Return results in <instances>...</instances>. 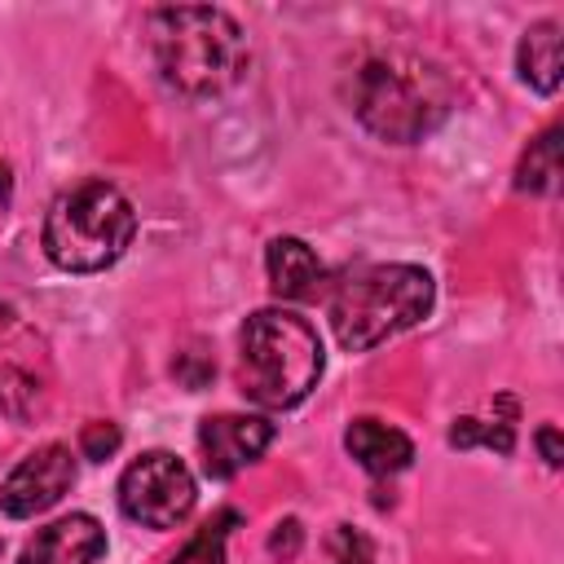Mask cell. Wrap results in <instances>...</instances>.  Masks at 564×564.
<instances>
[{"instance_id":"6da1fadb","label":"cell","mask_w":564,"mask_h":564,"mask_svg":"<svg viewBox=\"0 0 564 564\" xmlns=\"http://www.w3.org/2000/svg\"><path fill=\"white\" fill-rule=\"evenodd\" d=\"M145 48L159 84L176 97L207 101L247 75L242 26L212 4H163L145 18Z\"/></svg>"},{"instance_id":"7a4b0ae2","label":"cell","mask_w":564,"mask_h":564,"mask_svg":"<svg viewBox=\"0 0 564 564\" xmlns=\"http://www.w3.org/2000/svg\"><path fill=\"white\" fill-rule=\"evenodd\" d=\"M344 101L370 137L392 141V145H414L445 123L454 106V84L427 57L383 48V53L361 57L348 70Z\"/></svg>"},{"instance_id":"3957f363","label":"cell","mask_w":564,"mask_h":564,"mask_svg":"<svg viewBox=\"0 0 564 564\" xmlns=\"http://www.w3.org/2000/svg\"><path fill=\"white\" fill-rule=\"evenodd\" d=\"M322 366L317 330L286 308H260L238 330V388L260 410L300 405L317 388Z\"/></svg>"},{"instance_id":"277c9868","label":"cell","mask_w":564,"mask_h":564,"mask_svg":"<svg viewBox=\"0 0 564 564\" xmlns=\"http://www.w3.org/2000/svg\"><path fill=\"white\" fill-rule=\"evenodd\" d=\"M436 300L432 273L419 264H370L335 282L330 330L348 352H366L427 317Z\"/></svg>"},{"instance_id":"5b68a950","label":"cell","mask_w":564,"mask_h":564,"mask_svg":"<svg viewBox=\"0 0 564 564\" xmlns=\"http://www.w3.org/2000/svg\"><path fill=\"white\" fill-rule=\"evenodd\" d=\"M137 234V212L123 189L106 181H79L62 189L44 216V256L66 273L110 269Z\"/></svg>"},{"instance_id":"8992f818","label":"cell","mask_w":564,"mask_h":564,"mask_svg":"<svg viewBox=\"0 0 564 564\" xmlns=\"http://www.w3.org/2000/svg\"><path fill=\"white\" fill-rule=\"evenodd\" d=\"M194 498H198V485L189 467L167 449L141 454L119 476V511L145 529H176L194 511Z\"/></svg>"},{"instance_id":"52a82bcc","label":"cell","mask_w":564,"mask_h":564,"mask_svg":"<svg viewBox=\"0 0 564 564\" xmlns=\"http://www.w3.org/2000/svg\"><path fill=\"white\" fill-rule=\"evenodd\" d=\"M75 485V454L70 445H44L26 454L0 485V511L13 520H31L57 507Z\"/></svg>"},{"instance_id":"ba28073f","label":"cell","mask_w":564,"mask_h":564,"mask_svg":"<svg viewBox=\"0 0 564 564\" xmlns=\"http://www.w3.org/2000/svg\"><path fill=\"white\" fill-rule=\"evenodd\" d=\"M273 441V423L260 414H207L198 423V454L212 480H229L251 467Z\"/></svg>"},{"instance_id":"9c48e42d","label":"cell","mask_w":564,"mask_h":564,"mask_svg":"<svg viewBox=\"0 0 564 564\" xmlns=\"http://www.w3.org/2000/svg\"><path fill=\"white\" fill-rule=\"evenodd\" d=\"M106 551V529L75 511V516H62L44 529H35V538L22 546L18 564H93L97 555Z\"/></svg>"},{"instance_id":"30bf717a","label":"cell","mask_w":564,"mask_h":564,"mask_svg":"<svg viewBox=\"0 0 564 564\" xmlns=\"http://www.w3.org/2000/svg\"><path fill=\"white\" fill-rule=\"evenodd\" d=\"M264 269H269L273 295H282V300H317V291L326 282V264L300 238H273L264 251Z\"/></svg>"},{"instance_id":"8fae6325","label":"cell","mask_w":564,"mask_h":564,"mask_svg":"<svg viewBox=\"0 0 564 564\" xmlns=\"http://www.w3.org/2000/svg\"><path fill=\"white\" fill-rule=\"evenodd\" d=\"M344 449L370 471V476H392V471H405L410 458H414V445L401 427H388L379 419H357L348 423L344 432Z\"/></svg>"},{"instance_id":"7c38bea8","label":"cell","mask_w":564,"mask_h":564,"mask_svg":"<svg viewBox=\"0 0 564 564\" xmlns=\"http://www.w3.org/2000/svg\"><path fill=\"white\" fill-rule=\"evenodd\" d=\"M516 70H520V79L533 88V93H542V97H551L555 88H560V79H564V53H560V22H533L524 35H520V48H516Z\"/></svg>"},{"instance_id":"4fadbf2b","label":"cell","mask_w":564,"mask_h":564,"mask_svg":"<svg viewBox=\"0 0 564 564\" xmlns=\"http://www.w3.org/2000/svg\"><path fill=\"white\" fill-rule=\"evenodd\" d=\"M560 176H564V167H560V128H546L520 154V163H516V189L551 198V194H560Z\"/></svg>"},{"instance_id":"5bb4252c","label":"cell","mask_w":564,"mask_h":564,"mask_svg":"<svg viewBox=\"0 0 564 564\" xmlns=\"http://www.w3.org/2000/svg\"><path fill=\"white\" fill-rule=\"evenodd\" d=\"M229 524H238V511H220L216 520H207L172 564H225V538H229Z\"/></svg>"},{"instance_id":"9a60e30c","label":"cell","mask_w":564,"mask_h":564,"mask_svg":"<svg viewBox=\"0 0 564 564\" xmlns=\"http://www.w3.org/2000/svg\"><path fill=\"white\" fill-rule=\"evenodd\" d=\"M449 445H454V449L489 445V449H498V454H511V445H516V432H511V423H480V419H454V427H449Z\"/></svg>"},{"instance_id":"2e32d148","label":"cell","mask_w":564,"mask_h":564,"mask_svg":"<svg viewBox=\"0 0 564 564\" xmlns=\"http://www.w3.org/2000/svg\"><path fill=\"white\" fill-rule=\"evenodd\" d=\"M326 546H330V560L335 564H375L370 538L361 529H352V524H335V533H330Z\"/></svg>"},{"instance_id":"e0dca14e","label":"cell","mask_w":564,"mask_h":564,"mask_svg":"<svg viewBox=\"0 0 564 564\" xmlns=\"http://www.w3.org/2000/svg\"><path fill=\"white\" fill-rule=\"evenodd\" d=\"M119 441H123V432H119L110 419H97V423H88V427L79 432V454L93 458V463H106V458L119 449Z\"/></svg>"},{"instance_id":"ac0fdd59","label":"cell","mask_w":564,"mask_h":564,"mask_svg":"<svg viewBox=\"0 0 564 564\" xmlns=\"http://www.w3.org/2000/svg\"><path fill=\"white\" fill-rule=\"evenodd\" d=\"M212 375H216V366H212V361H207V357H203L198 348H194V352H181V357H176V379H181L185 388H194V392H198V388H203V383H207Z\"/></svg>"},{"instance_id":"d6986e66","label":"cell","mask_w":564,"mask_h":564,"mask_svg":"<svg viewBox=\"0 0 564 564\" xmlns=\"http://www.w3.org/2000/svg\"><path fill=\"white\" fill-rule=\"evenodd\" d=\"M300 538H304V533H300V520H282V524L273 529V538H269V555H273V560H282V564H286V560H295Z\"/></svg>"},{"instance_id":"ffe728a7","label":"cell","mask_w":564,"mask_h":564,"mask_svg":"<svg viewBox=\"0 0 564 564\" xmlns=\"http://www.w3.org/2000/svg\"><path fill=\"white\" fill-rule=\"evenodd\" d=\"M538 449H542V458H546V467H560V458H564V449H560V432L555 427H538Z\"/></svg>"},{"instance_id":"44dd1931","label":"cell","mask_w":564,"mask_h":564,"mask_svg":"<svg viewBox=\"0 0 564 564\" xmlns=\"http://www.w3.org/2000/svg\"><path fill=\"white\" fill-rule=\"evenodd\" d=\"M9 185H13V181H9V167L0 163V203H9Z\"/></svg>"}]
</instances>
